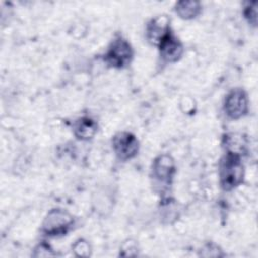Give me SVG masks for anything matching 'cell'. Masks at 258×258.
<instances>
[{"label": "cell", "mask_w": 258, "mask_h": 258, "mask_svg": "<svg viewBox=\"0 0 258 258\" xmlns=\"http://www.w3.org/2000/svg\"><path fill=\"white\" fill-rule=\"evenodd\" d=\"M219 185L224 191H232L239 187L245 179L243 156L225 152L218 164Z\"/></svg>", "instance_id": "cell-1"}, {"label": "cell", "mask_w": 258, "mask_h": 258, "mask_svg": "<svg viewBox=\"0 0 258 258\" xmlns=\"http://www.w3.org/2000/svg\"><path fill=\"white\" fill-rule=\"evenodd\" d=\"M176 174V164L173 157L168 153L157 155L151 163L150 178L153 190L160 195L161 199L168 197L174 177Z\"/></svg>", "instance_id": "cell-2"}, {"label": "cell", "mask_w": 258, "mask_h": 258, "mask_svg": "<svg viewBox=\"0 0 258 258\" xmlns=\"http://www.w3.org/2000/svg\"><path fill=\"white\" fill-rule=\"evenodd\" d=\"M75 218L66 209L53 208L45 215L40 232L49 238H59L68 235L74 228Z\"/></svg>", "instance_id": "cell-3"}, {"label": "cell", "mask_w": 258, "mask_h": 258, "mask_svg": "<svg viewBox=\"0 0 258 258\" xmlns=\"http://www.w3.org/2000/svg\"><path fill=\"white\" fill-rule=\"evenodd\" d=\"M134 58V49L131 43L124 36L117 34L111 40L105 53L103 54L104 62L112 69H127Z\"/></svg>", "instance_id": "cell-4"}, {"label": "cell", "mask_w": 258, "mask_h": 258, "mask_svg": "<svg viewBox=\"0 0 258 258\" xmlns=\"http://www.w3.org/2000/svg\"><path fill=\"white\" fill-rule=\"evenodd\" d=\"M249 109V97L243 88H234L227 93L223 102V111L228 119L238 121L248 115Z\"/></svg>", "instance_id": "cell-5"}, {"label": "cell", "mask_w": 258, "mask_h": 258, "mask_svg": "<svg viewBox=\"0 0 258 258\" xmlns=\"http://www.w3.org/2000/svg\"><path fill=\"white\" fill-rule=\"evenodd\" d=\"M112 149L120 161H129L138 155L139 140L130 131H118L112 137Z\"/></svg>", "instance_id": "cell-6"}, {"label": "cell", "mask_w": 258, "mask_h": 258, "mask_svg": "<svg viewBox=\"0 0 258 258\" xmlns=\"http://www.w3.org/2000/svg\"><path fill=\"white\" fill-rule=\"evenodd\" d=\"M160 60L165 64H172L180 60L184 53V46L181 40L171 30L157 45Z\"/></svg>", "instance_id": "cell-7"}, {"label": "cell", "mask_w": 258, "mask_h": 258, "mask_svg": "<svg viewBox=\"0 0 258 258\" xmlns=\"http://www.w3.org/2000/svg\"><path fill=\"white\" fill-rule=\"evenodd\" d=\"M172 30L170 19L166 15H157L152 17L145 26V38L153 46L159 42Z\"/></svg>", "instance_id": "cell-8"}, {"label": "cell", "mask_w": 258, "mask_h": 258, "mask_svg": "<svg viewBox=\"0 0 258 258\" xmlns=\"http://www.w3.org/2000/svg\"><path fill=\"white\" fill-rule=\"evenodd\" d=\"M74 136L81 141H89L98 131V123L90 116H82L76 119L72 126Z\"/></svg>", "instance_id": "cell-9"}, {"label": "cell", "mask_w": 258, "mask_h": 258, "mask_svg": "<svg viewBox=\"0 0 258 258\" xmlns=\"http://www.w3.org/2000/svg\"><path fill=\"white\" fill-rule=\"evenodd\" d=\"M223 147L225 152H231L243 156L247 152V138L238 133H227L223 137Z\"/></svg>", "instance_id": "cell-10"}, {"label": "cell", "mask_w": 258, "mask_h": 258, "mask_svg": "<svg viewBox=\"0 0 258 258\" xmlns=\"http://www.w3.org/2000/svg\"><path fill=\"white\" fill-rule=\"evenodd\" d=\"M175 14L183 20H192L203 12V5L199 1H178L173 8Z\"/></svg>", "instance_id": "cell-11"}, {"label": "cell", "mask_w": 258, "mask_h": 258, "mask_svg": "<svg viewBox=\"0 0 258 258\" xmlns=\"http://www.w3.org/2000/svg\"><path fill=\"white\" fill-rule=\"evenodd\" d=\"M242 14L250 26L257 27V2H244Z\"/></svg>", "instance_id": "cell-12"}, {"label": "cell", "mask_w": 258, "mask_h": 258, "mask_svg": "<svg viewBox=\"0 0 258 258\" xmlns=\"http://www.w3.org/2000/svg\"><path fill=\"white\" fill-rule=\"evenodd\" d=\"M72 251L76 256H90L91 255V247L90 244L84 240V239H79L77 240L74 245L72 246Z\"/></svg>", "instance_id": "cell-13"}, {"label": "cell", "mask_w": 258, "mask_h": 258, "mask_svg": "<svg viewBox=\"0 0 258 258\" xmlns=\"http://www.w3.org/2000/svg\"><path fill=\"white\" fill-rule=\"evenodd\" d=\"M54 255H56V253L53 251V249L50 247V245L45 242L39 243L34 248L33 256H35V257H47V256H54Z\"/></svg>", "instance_id": "cell-14"}, {"label": "cell", "mask_w": 258, "mask_h": 258, "mask_svg": "<svg viewBox=\"0 0 258 258\" xmlns=\"http://www.w3.org/2000/svg\"><path fill=\"white\" fill-rule=\"evenodd\" d=\"M201 255L205 257H221L225 254L222 252V250L219 249V247L215 244H207L202 250Z\"/></svg>", "instance_id": "cell-15"}, {"label": "cell", "mask_w": 258, "mask_h": 258, "mask_svg": "<svg viewBox=\"0 0 258 258\" xmlns=\"http://www.w3.org/2000/svg\"><path fill=\"white\" fill-rule=\"evenodd\" d=\"M137 252V244L133 241L124 242L120 249V255L122 256H136Z\"/></svg>", "instance_id": "cell-16"}]
</instances>
